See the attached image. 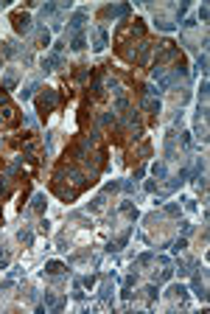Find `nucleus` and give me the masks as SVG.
<instances>
[{
  "label": "nucleus",
  "mask_w": 210,
  "mask_h": 314,
  "mask_svg": "<svg viewBox=\"0 0 210 314\" xmlns=\"http://www.w3.org/2000/svg\"><path fill=\"white\" fill-rule=\"evenodd\" d=\"M59 104V98H56V90H51V87H45L37 96V113L42 115V118H48L51 113H53V107Z\"/></svg>",
  "instance_id": "nucleus-1"
},
{
  "label": "nucleus",
  "mask_w": 210,
  "mask_h": 314,
  "mask_svg": "<svg viewBox=\"0 0 210 314\" xmlns=\"http://www.w3.org/2000/svg\"><path fill=\"white\" fill-rule=\"evenodd\" d=\"M20 124V113H17V107L11 104H3L0 107V126H17Z\"/></svg>",
  "instance_id": "nucleus-2"
},
{
  "label": "nucleus",
  "mask_w": 210,
  "mask_h": 314,
  "mask_svg": "<svg viewBox=\"0 0 210 314\" xmlns=\"http://www.w3.org/2000/svg\"><path fill=\"white\" fill-rule=\"evenodd\" d=\"M11 25H14L17 34H28V28H31V17L23 14V11H14V14H11Z\"/></svg>",
  "instance_id": "nucleus-3"
},
{
  "label": "nucleus",
  "mask_w": 210,
  "mask_h": 314,
  "mask_svg": "<svg viewBox=\"0 0 210 314\" xmlns=\"http://www.w3.org/2000/svg\"><path fill=\"white\" fill-rule=\"evenodd\" d=\"M48 45V31L45 28H37V34H34V48H45Z\"/></svg>",
  "instance_id": "nucleus-4"
},
{
  "label": "nucleus",
  "mask_w": 210,
  "mask_h": 314,
  "mask_svg": "<svg viewBox=\"0 0 210 314\" xmlns=\"http://www.w3.org/2000/svg\"><path fill=\"white\" fill-rule=\"evenodd\" d=\"M48 272L51 275H59V272H62V264H56V261H53V264H48Z\"/></svg>",
  "instance_id": "nucleus-5"
},
{
  "label": "nucleus",
  "mask_w": 210,
  "mask_h": 314,
  "mask_svg": "<svg viewBox=\"0 0 210 314\" xmlns=\"http://www.w3.org/2000/svg\"><path fill=\"white\" fill-rule=\"evenodd\" d=\"M8 264V250H0V269Z\"/></svg>",
  "instance_id": "nucleus-6"
}]
</instances>
